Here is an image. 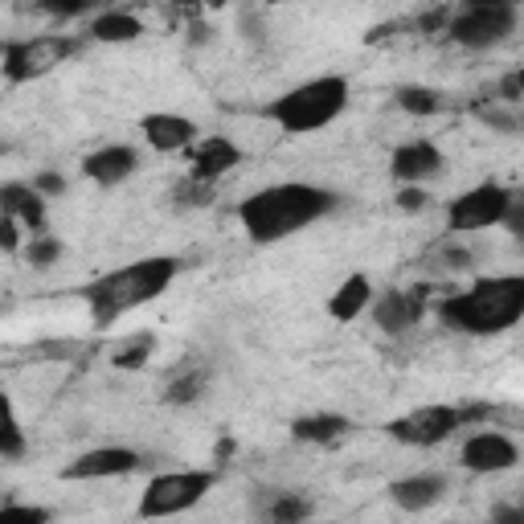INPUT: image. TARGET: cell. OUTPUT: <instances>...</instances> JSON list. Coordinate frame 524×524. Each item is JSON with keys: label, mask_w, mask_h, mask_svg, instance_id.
I'll return each mask as SVG.
<instances>
[{"label": "cell", "mask_w": 524, "mask_h": 524, "mask_svg": "<svg viewBox=\"0 0 524 524\" xmlns=\"http://www.w3.org/2000/svg\"><path fill=\"white\" fill-rule=\"evenodd\" d=\"M140 131H144V140H148L156 152H177V148H189V144L197 140V127H193L185 115H168V111L144 115V119H140Z\"/></svg>", "instance_id": "cell-12"}, {"label": "cell", "mask_w": 524, "mask_h": 524, "mask_svg": "<svg viewBox=\"0 0 524 524\" xmlns=\"http://www.w3.org/2000/svg\"><path fill=\"white\" fill-rule=\"evenodd\" d=\"M0 205H5V217H17V222H25L29 230L46 226V201H41L37 189L5 185V189H0Z\"/></svg>", "instance_id": "cell-17"}, {"label": "cell", "mask_w": 524, "mask_h": 524, "mask_svg": "<svg viewBox=\"0 0 524 524\" xmlns=\"http://www.w3.org/2000/svg\"><path fill=\"white\" fill-rule=\"evenodd\" d=\"M197 393H201V373H185V377H177V381L168 385V398L172 402H193Z\"/></svg>", "instance_id": "cell-27"}, {"label": "cell", "mask_w": 524, "mask_h": 524, "mask_svg": "<svg viewBox=\"0 0 524 524\" xmlns=\"http://www.w3.org/2000/svg\"><path fill=\"white\" fill-rule=\"evenodd\" d=\"M344 430H348V418H340V414H312V418H299L291 426V434L303 443H336Z\"/></svg>", "instance_id": "cell-20"}, {"label": "cell", "mask_w": 524, "mask_h": 524, "mask_svg": "<svg viewBox=\"0 0 524 524\" xmlns=\"http://www.w3.org/2000/svg\"><path fill=\"white\" fill-rule=\"evenodd\" d=\"M508 209H512V193L508 189L479 185V189H471V193H463V197H455L447 205V226L455 234H463V230H488V226L504 222Z\"/></svg>", "instance_id": "cell-8"}, {"label": "cell", "mask_w": 524, "mask_h": 524, "mask_svg": "<svg viewBox=\"0 0 524 524\" xmlns=\"http://www.w3.org/2000/svg\"><path fill=\"white\" fill-rule=\"evenodd\" d=\"M422 308H426L422 291H393V295H385L377 303L373 316H377V324L385 332H406V328H414L422 320Z\"/></svg>", "instance_id": "cell-14"}, {"label": "cell", "mask_w": 524, "mask_h": 524, "mask_svg": "<svg viewBox=\"0 0 524 524\" xmlns=\"http://www.w3.org/2000/svg\"><path fill=\"white\" fill-rule=\"evenodd\" d=\"M516 463V447L512 439L496 430H479L463 443V467L475 471V475H492V471H508Z\"/></svg>", "instance_id": "cell-10"}, {"label": "cell", "mask_w": 524, "mask_h": 524, "mask_svg": "<svg viewBox=\"0 0 524 524\" xmlns=\"http://www.w3.org/2000/svg\"><path fill=\"white\" fill-rule=\"evenodd\" d=\"M455 426H463V414L451 410V406H426V410H414L398 422H389V434L406 447H434L455 434Z\"/></svg>", "instance_id": "cell-9"}, {"label": "cell", "mask_w": 524, "mask_h": 524, "mask_svg": "<svg viewBox=\"0 0 524 524\" xmlns=\"http://www.w3.org/2000/svg\"><path fill=\"white\" fill-rule=\"evenodd\" d=\"M78 46L70 37H29V41H9L5 46V78L9 82H25L37 78L54 66H62Z\"/></svg>", "instance_id": "cell-6"}, {"label": "cell", "mask_w": 524, "mask_h": 524, "mask_svg": "<svg viewBox=\"0 0 524 524\" xmlns=\"http://www.w3.org/2000/svg\"><path fill=\"white\" fill-rule=\"evenodd\" d=\"M0 524H50V512L33 504H9L0 512Z\"/></svg>", "instance_id": "cell-25"}, {"label": "cell", "mask_w": 524, "mask_h": 524, "mask_svg": "<svg viewBox=\"0 0 524 524\" xmlns=\"http://www.w3.org/2000/svg\"><path fill=\"white\" fill-rule=\"evenodd\" d=\"M439 168H443V152L434 144H426V140L402 144L398 152H393V177H402V181H426Z\"/></svg>", "instance_id": "cell-15"}, {"label": "cell", "mask_w": 524, "mask_h": 524, "mask_svg": "<svg viewBox=\"0 0 524 524\" xmlns=\"http://www.w3.org/2000/svg\"><path fill=\"white\" fill-rule=\"evenodd\" d=\"M516 25V9L512 5H467L463 13L451 17L447 33L459 41V46H471V50H484V46H496L504 41Z\"/></svg>", "instance_id": "cell-7"}, {"label": "cell", "mask_w": 524, "mask_h": 524, "mask_svg": "<svg viewBox=\"0 0 524 524\" xmlns=\"http://www.w3.org/2000/svg\"><path fill=\"white\" fill-rule=\"evenodd\" d=\"M148 357H152V336H136L115 353V365L119 369H140V365H148Z\"/></svg>", "instance_id": "cell-24"}, {"label": "cell", "mask_w": 524, "mask_h": 524, "mask_svg": "<svg viewBox=\"0 0 524 524\" xmlns=\"http://www.w3.org/2000/svg\"><path fill=\"white\" fill-rule=\"evenodd\" d=\"M332 209V193L316 185H271L254 197L242 201L238 217L254 242H279L299 230H308L312 222Z\"/></svg>", "instance_id": "cell-1"}, {"label": "cell", "mask_w": 524, "mask_h": 524, "mask_svg": "<svg viewBox=\"0 0 524 524\" xmlns=\"http://www.w3.org/2000/svg\"><path fill=\"white\" fill-rule=\"evenodd\" d=\"M238 160H242V152H238L230 140L209 136V140H201V144L193 148V181L213 185L217 177H226V172H230Z\"/></svg>", "instance_id": "cell-13"}, {"label": "cell", "mask_w": 524, "mask_h": 524, "mask_svg": "<svg viewBox=\"0 0 524 524\" xmlns=\"http://www.w3.org/2000/svg\"><path fill=\"white\" fill-rule=\"evenodd\" d=\"M496 524H524V500L520 504H500L496 508Z\"/></svg>", "instance_id": "cell-31"}, {"label": "cell", "mask_w": 524, "mask_h": 524, "mask_svg": "<svg viewBox=\"0 0 524 524\" xmlns=\"http://www.w3.org/2000/svg\"><path fill=\"white\" fill-rule=\"evenodd\" d=\"M58 254H62L58 238H33V246H29V262H33V267H50Z\"/></svg>", "instance_id": "cell-26"}, {"label": "cell", "mask_w": 524, "mask_h": 524, "mask_svg": "<svg viewBox=\"0 0 524 524\" xmlns=\"http://www.w3.org/2000/svg\"><path fill=\"white\" fill-rule=\"evenodd\" d=\"M398 205H402V209H410V213H414V209H422V205H426V193H422V189H414V185H410V189H402V193H398Z\"/></svg>", "instance_id": "cell-33"}, {"label": "cell", "mask_w": 524, "mask_h": 524, "mask_svg": "<svg viewBox=\"0 0 524 524\" xmlns=\"http://www.w3.org/2000/svg\"><path fill=\"white\" fill-rule=\"evenodd\" d=\"M172 279H177V258H140V262H131V267L99 279L86 291V299H91L95 320L111 324L115 316H123L131 308H144L156 295H164Z\"/></svg>", "instance_id": "cell-3"}, {"label": "cell", "mask_w": 524, "mask_h": 524, "mask_svg": "<svg viewBox=\"0 0 524 524\" xmlns=\"http://www.w3.org/2000/svg\"><path fill=\"white\" fill-rule=\"evenodd\" d=\"M136 467H140L136 451H127V447H99V451L78 455L62 475L66 479H115V475H131Z\"/></svg>", "instance_id": "cell-11"}, {"label": "cell", "mask_w": 524, "mask_h": 524, "mask_svg": "<svg viewBox=\"0 0 524 524\" xmlns=\"http://www.w3.org/2000/svg\"><path fill=\"white\" fill-rule=\"evenodd\" d=\"M443 324L467 336H496L508 332L516 320H524V279L520 275H496L479 279L463 295H451L439 308Z\"/></svg>", "instance_id": "cell-2"}, {"label": "cell", "mask_w": 524, "mask_h": 524, "mask_svg": "<svg viewBox=\"0 0 524 524\" xmlns=\"http://www.w3.org/2000/svg\"><path fill=\"white\" fill-rule=\"evenodd\" d=\"M144 33V25L131 17V13H99L95 21H91V37L95 41H136Z\"/></svg>", "instance_id": "cell-21"}, {"label": "cell", "mask_w": 524, "mask_h": 524, "mask_svg": "<svg viewBox=\"0 0 524 524\" xmlns=\"http://www.w3.org/2000/svg\"><path fill=\"white\" fill-rule=\"evenodd\" d=\"M33 189H37V193H62V189H66V181L58 177V172H41V177L33 181Z\"/></svg>", "instance_id": "cell-32"}, {"label": "cell", "mask_w": 524, "mask_h": 524, "mask_svg": "<svg viewBox=\"0 0 524 524\" xmlns=\"http://www.w3.org/2000/svg\"><path fill=\"white\" fill-rule=\"evenodd\" d=\"M136 152L131 148H99L95 156H86V177L91 181H99V185H119V181H127L131 172H136Z\"/></svg>", "instance_id": "cell-16"}, {"label": "cell", "mask_w": 524, "mask_h": 524, "mask_svg": "<svg viewBox=\"0 0 524 524\" xmlns=\"http://www.w3.org/2000/svg\"><path fill=\"white\" fill-rule=\"evenodd\" d=\"M504 222H508V230H512V234H520V238H524V197H512V209H508Z\"/></svg>", "instance_id": "cell-30"}, {"label": "cell", "mask_w": 524, "mask_h": 524, "mask_svg": "<svg viewBox=\"0 0 524 524\" xmlns=\"http://www.w3.org/2000/svg\"><path fill=\"white\" fill-rule=\"evenodd\" d=\"M344 107H348V82L328 74V78H312V82L295 86V91H287L283 99H275L267 115L283 131H291V136H303V131L328 127Z\"/></svg>", "instance_id": "cell-4"}, {"label": "cell", "mask_w": 524, "mask_h": 524, "mask_svg": "<svg viewBox=\"0 0 524 524\" xmlns=\"http://www.w3.org/2000/svg\"><path fill=\"white\" fill-rule=\"evenodd\" d=\"M308 512H312V504L303 496H275L267 520L271 524H303V520H308Z\"/></svg>", "instance_id": "cell-22"}, {"label": "cell", "mask_w": 524, "mask_h": 524, "mask_svg": "<svg viewBox=\"0 0 524 524\" xmlns=\"http://www.w3.org/2000/svg\"><path fill=\"white\" fill-rule=\"evenodd\" d=\"M398 107L410 111V115H434V111H439V95H434L430 86H402Z\"/></svg>", "instance_id": "cell-23"}, {"label": "cell", "mask_w": 524, "mask_h": 524, "mask_svg": "<svg viewBox=\"0 0 524 524\" xmlns=\"http://www.w3.org/2000/svg\"><path fill=\"white\" fill-rule=\"evenodd\" d=\"M21 451H25L21 426H17V418H9V426H5V459H21Z\"/></svg>", "instance_id": "cell-29"}, {"label": "cell", "mask_w": 524, "mask_h": 524, "mask_svg": "<svg viewBox=\"0 0 524 524\" xmlns=\"http://www.w3.org/2000/svg\"><path fill=\"white\" fill-rule=\"evenodd\" d=\"M520 95H524V70L504 74V78H500V99H504V103H516Z\"/></svg>", "instance_id": "cell-28"}, {"label": "cell", "mask_w": 524, "mask_h": 524, "mask_svg": "<svg viewBox=\"0 0 524 524\" xmlns=\"http://www.w3.org/2000/svg\"><path fill=\"white\" fill-rule=\"evenodd\" d=\"M369 295H373V287H369V279H365V275H348V279L336 287V295L328 299V312H332V320H340V324L357 320V316L369 308Z\"/></svg>", "instance_id": "cell-19"}, {"label": "cell", "mask_w": 524, "mask_h": 524, "mask_svg": "<svg viewBox=\"0 0 524 524\" xmlns=\"http://www.w3.org/2000/svg\"><path fill=\"white\" fill-rule=\"evenodd\" d=\"M389 492H393V504H398V508L422 512V508H430L434 500L443 496V479L439 475H410V479H398Z\"/></svg>", "instance_id": "cell-18"}, {"label": "cell", "mask_w": 524, "mask_h": 524, "mask_svg": "<svg viewBox=\"0 0 524 524\" xmlns=\"http://www.w3.org/2000/svg\"><path fill=\"white\" fill-rule=\"evenodd\" d=\"M0 242H5L9 254L17 250V217H5V222H0Z\"/></svg>", "instance_id": "cell-34"}, {"label": "cell", "mask_w": 524, "mask_h": 524, "mask_svg": "<svg viewBox=\"0 0 524 524\" xmlns=\"http://www.w3.org/2000/svg\"><path fill=\"white\" fill-rule=\"evenodd\" d=\"M213 488V475L209 471H172V475H156L152 484L140 496V516L144 520H164V516H177L193 504H201Z\"/></svg>", "instance_id": "cell-5"}]
</instances>
